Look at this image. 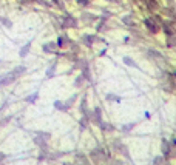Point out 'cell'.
I'll use <instances>...</instances> for the list:
<instances>
[{
  "label": "cell",
  "instance_id": "obj_1",
  "mask_svg": "<svg viewBox=\"0 0 176 165\" xmlns=\"http://www.w3.org/2000/svg\"><path fill=\"white\" fill-rule=\"evenodd\" d=\"M144 23H145V26H147V28L150 29L151 33H158V31H159V26H158V23H156V22H153L151 19H147V20H145Z\"/></svg>",
  "mask_w": 176,
  "mask_h": 165
},
{
  "label": "cell",
  "instance_id": "obj_2",
  "mask_svg": "<svg viewBox=\"0 0 176 165\" xmlns=\"http://www.w3.org/2000/svg\"><path fill=\"white\" fill-rule=\"evenodd\" d=\"M17 77L16 76L13 74V73H11V74H8V76H5V77H3L2 80H0V85H9V83H13L14 80H16Z\"/></svg>",
  "mask_w": 176,
  "mask_h": 165
},
{
  "label": "cell",
  "instance_id": "obj_3",
  "mask_svg": "<svg viewBox=\"0 0 176 165\" xmlns=\"http://www.w3.org/2000/svg\"><path fill=\"white\" fill-rule=\"evenodd\" d=\"M76 25H77V20L73 19L71 16L67 17V19H65V22H63V28H74Z\"/></svg>",
  "mask_w": 176,
  "mask_h": 165
},
{
  "label": "cell",
  "instance_id": "obj_4",
  "mask_svg": "<svg viewBox=\"0 0 176 165\" xmlns=\"http://www.w3.org/2000/svg\"><path fill=\"white\" fill-rule=\"evenodd\" d=\"M29 49H31V42H28L25 47L20 48V51H19V56H20V57H25V56L29 53Z\"/></svg>",
  "mask_w": 176,
  "mask_h": 165
},
{
  "label": "cell",
  "instance_id": "obj_5",
  "mask_svg": "<svg viewBox=\"0 0 176 165\" xmlns=\"http://www.w3.org/2000/svg\"><path fill=\"white\" fill-rule=\"evenodd\" d=\"M101 116H102L101 108H99V106H96V108H94V117H93V120L96 122V124H101Z\"/></svg>",
  "mask_w": 176,
  "mask_h": 165
},
{
  "label": "cell",
  "instance_id": "obj_6",
  "mask_svg": "<svg viewBox=\"0 0 176 165\" xmlns=\"http://www.w3.org/2000/svg\"><path fill=\"white\" fill-rule=\"evenodd\" d=\"M122 60H124V63H125V65H128V67H135V68H137V65H136V62H135V60H133V59H131V57H128V56H125V57H124V59H122Z\"/></svg>",
  "mask_w": 176,
  "mask_h": 165
},
{
  "label": "cell",
  "instance_id": "obj_7",
  "mask_svg": "<svg viewBox=\"0 0 176 165\" xmlns=\"http://www.w3.org/2000/svg\"><path fill=\"white\" fill-rule=\"evenodd\" d=\"M37 99H39V93H33L31 96H28V97H26L25 100L28 102V103H36Z\"/></svg>",
  "mask_w": 176,
  "mask_h": 165
},
{
  "label": "cell",
  "instance_id": "obj_8",
  "mask_svg": "<svg viewBox=\"0 0 176 165\" xmlns=\"http://www.w3.org/2000/svg\"><path fill=\"white\" fill-rule=\"evenodd\" d=\"M54 47H56V43H45V45H42V49H43V53H53Z\"/></svg>",
  "mask_w": 176,
  "mask_h": 165
},
{
  "label": "cell",
  "instance_id": "obj_9",
  "mask_svg": "<svg viewBox=\"0 0 176 165\" xmlns=\"http://www.w3.org/2000/svg\"><path fill=\"white\" fill-rule=\"evenodd\" d=\"M105 99H107V100H110V102H117V103L121 102V97H119V96H116V94H107Z\"/></svg>",
  "mask_w": 176,
  "mask_h": 165
},
{
  "label": "cell",
  "instance_id": "obj_10",
  "mask_svg": "<svg viewBox=\"0 0 176 165\" xmlns=\"http://www.w3.org/2000/svg\"><path fill=\"white\" fill-rule=\"evenodd\" d=\"M25 71H26V68H25V67H16V68H14V70H13V74L17 77V76L23 74Z\"/></svg>",
  "mask_w": 176,
  "mask_h": 165
},
{
  "label": "cell",
  "instance_id": "obj_11",
  "mask_svg": "<svg viewBox=\"0 0 176 165\" xmlns=\"http://www.w3.org/2000/svg\"><path fill=\"white\" fill-rule=\"evenodd\" d=\"M54 108H56V110H59V111H67V110H68L67 106H65L60 100H56V102H54Z\"/></svg>",
  "mask_w": 176,
  "mask_h": 165
},
{
  "label": "cell",
  "instance_id": "obj_12",
  "mask_svg": "<svg viewBox=\"0 0 176 165\" xmlns=\"http://www.w3.org/2000/svg\"><path fill=\"white\" fill-rule=\"evenodd\" d=\"M54 71H56V63H54V65H51V67H49L48 70H47V77H48V79H51L53 76H54Z\"/></svg>",
  "mask_w": 176,
  "mask_h": 165
},
{
  "label": "cell",
  "instance_id": "obj_13",
  "mask_svg": "<svg viewBox=\"0 0 176 165\" xmlns=\"http://www.w3.org/2000/svg\"><path fill=\"white\" fill-rule=\"evenodd\" d=\"M162 153L164 154H168L170 153V144L167 140H162Z\"/></svg>",
  "mask_w": 176,
  "mask_h": 165
},
{
  "label": "cell",
  "instance_id": "obj_14",
  "mask_svg": "<svg viewBox=\"0 0 176 165\" xmlns=\"http://www.w3.org/2000/svg\"><path fill=\"white\" fill-rule=\"evenodd\" d=\"M76 97H77V94H74V96H71L70 99H68L67 102H65V106L67 108H70V106H73V103H74V100H76Z\"/></svg>",
  "mask_w": 176,
  "mask_h": 165
},
{
  "label": "cell",
  "instance_id": "obj_15",
  "mask_svg": "<svg viewBox=\"0 0 176 165\" xmlns=\"http://www.w3.org/2000/svg\"><path fill=\"white\" fill-rule=\"evenodd\" d=\"M83 43L88 45V47H90V45H93V43H94V37H91V36H85V37H83Z\"/></svg>",
  "mask_w": 176,
  "mask_h": 165
},
{
  "label": "cell",
  "instance_id": "obj_16",
  "mask_svg": "<svg viewBox=\"0 0 176 165\" xmlns=\"http://www.w3.org/2000/svg\"><path fill=\"white\" fill-rule=\"evenodd\" d=\"M135 125H136V124H127L125 126H122V131H124V133H128V131H131V130L135 128Z\"/></svg>",
  "mask_w": 176,
  "mask_h": 165
},
{
  "label": "cell",
  "instance_id": "obj_17",
  "mask_svg": "<svg viewBox=\"0 0 176 165\" xmlns=\"http://www.w3.org/2000/svg\"><path fill=\"white\" fill-rule=\"evenodd\" d=\"M101 128H102V131H113V126H110V124H102L101 122Z\"/></svg>",
  "mask_w": 176,
  "mask_h": 165
},
{
  "label": "cell",
  "instance_id": "obj_18",
  "mask_svg": "<svg viewBox=\"0 0 176 165\" xmlns=\"http://www.w3.org/2000/svg\"><path fill=\"white\" fill-rule=\"evenodd\" d=\"M2 22H3V25H5L6 28H13V22H11L9 19H2Z\"/></svg>",
  "mask_w": 176,
  "mask_h": 165
},
{
  "label": "cell",
  "instance_id": "obj_19",
  "mask_svg": "<svg viewBox=\"0 0 176 165\" xmlns=\"http://www.w3.org/2000/svg\"><path fill=\"white\" fill-rule=\"evenodd\" d=\"M87 124H88V119H87L85 116H83V117H82V120H80V130H83V128H85Z\"/></svg>",
  "mask_w": 176,
  "mask_h": 165
},
{
  "label": "cell",
  "instance_id": "obj_20",
  "mask_svg": "<svg viewBox=\"0 0 176 165\" xmlns=\"http://www.w3.org/2000/svg\"><path fill=\"white\" fill-rule=\"evenodd\" d=\"M37 134H39V136H40L43 140H48L49 137H51V134H49V133H37Z\"/></svg>",
  "mask_w": 176,
  "mask_h": 165
},
{
  "label": "cell",
  "instance_id": "obj_21",
  "mask_svg": "<svg viewBox=\"0 0 176 165\" xmlns=\"http://www.w3.org/2000/svg\"><path fill=\"white\" fill-rule=\"evenodd\" d=\"M124 23H125V25H131V26L135 25V23H133V20H131V17H128V16L124 17Z\"/></svg>",
  "mask_w": 176,
  "mask_h": 165
},
{
  "label": "cell",
  "instance_id": "obj_22",
  "mask_svg": "<svg viewBox=\"0 0 176 165\" xmlns=\"http://www.w3.org/2000/svg\"><path fill=\"white\" fill-rule=\"evenodd\" d=\"M162 162H164V157L162 156H158V157L153 159V164H162Z\"/></svg>",
  "mask_w": 176,
  "mask_h": 165
},
{
  "label": "cell",
  "instance_id": "obj_23",
  "mask_svg": "<svg viewBox=\"0 0 176 165\" xmlns=\"http://www.w3.org/2000/svg\"><path fill=\"white\" fill-rule=\"evenodd\" d=\"M82 82H83V76H79V77L76 79L74 85H76V86H79V85H82Z\"/></svg>",
  "mask_w": 176,
  "mask_h": 165
},
{
  "label": "cell",
  "instance_id": "obj_24",
  "mask_svg": "<svg viewBox=\"0 0 176 165\" xmlns=\"http://www.w3.org/2000/svg\"><path fill=\"white\" fill-rule=\"evenodd\" d=\"M167 45H168V47H171V45H176V39H175V37H171V39L167 42Z\"/></svg>",
  "mask_w": 176,
  "mask_h": 165
},
{
  "label": "cell",
  "instance_id": "obj_25",
  "mask_svg": "<svg viewBox=\"0 0 176 165\" xmlns=\"http://www.w3.org/2000/svg\"><path fill=\"white\" fill-rule=\"evenodd\" d=\"M77 3L80 6H87L88 5V0H77Z\"/></svg>",
  "mask_w": 176,
  "mask_h": 165
},
{
  "label": "cell",
  "instance_id": "obj_26",
  "mask_svg": "<svg viewBox=\"0 0 176 165\" xmlns=\"http://www.w3.org/2000/svg\"><path fill=\"white\" fill-rule=\"evenodd\" d=\"M9 120H11V117H6V119H3V120L0 122V125H2V126H5V124H8Z\"/></svg>",
  "mask_w": 176,
  "mask_h": 165
},
{
  "label": "cell",
  "instance_id": "obj_27",
  "mask_svg": "<svg viewBox=\"0 0 176 165\" xmlns=\"http://www.w3.org/2000/svg\"><path fill=\"white\" fill-rule=\"evenodd\" d=\"M173 144H175V145H176V137H175V140H173Z\"/></svg>",
  "mask_w": 176,
  "mask_h": 165
}]
</instances>
